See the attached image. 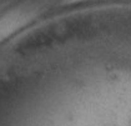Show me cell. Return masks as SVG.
Returning <instances> with one entry per match:
<instances>
[{"mask_svg":"<svg viewBox=\"0 0 131 126\" xmlns=\"http://www.w3.org/2000/svg\"><path fill=\"white\" fill-rule=\"evenodd\" d=\"M69 3H84V1H100V0H68Z\"/></svg>","mask_w":131,"mask_h":126,"instance_id":"obj_1","label":"cell"}]
</instances>
